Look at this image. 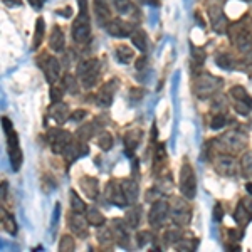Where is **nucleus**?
I'll list each match as a JSON object with an SVG mask.
<instances>
[{"mask_svg":"<svg viewBox=\"0 0 252 252\" xmlns=\"http://www.w3.org/2000/svg\"><path fill=\"white\" fill-rule=\"evenodd\" d=\"M192 58H193L195 63H197V66H202V64H204V61H205V52H204V49L192 46Z\"/></svg>","mask_w":252,"mask_h":252,"instance_id":"obj_42","label":"nucleus"},{"mask_svg":"<svg viewBox=\"0 0 252 252\" xmlns=\"http://www.w3.org/2000/svg\"><path fill=\"white\" fill-rule=\"evenodd\" d=\"M86 220L89 225H94V227H103L104 225V215L99 212L97 209H94V207H91V209L86 210Z\"/></svg>","mask_w":252,"mask_h":252,"instance_id":"obj_25","label":"nucleus"},{"mask_svg":"<svg viewBox=\"0 0 252 252\" xmlns=\"http://www.w3.org/2000/svg\"><path fill=\"white\" fill-rule=\"evenodd\" d=\"M79 185H81V190L84 192L88 198L94 200L99 193V185H97V180L93 177H81L79 178Z\"/></svg>","mask_w":252,"mask_h":252,"instance_id":"obj_18","label":"nucleus"},{"mask_svg":"<svg viewBox=\"0 0 252 252\" xmlns=\"http://www.w3.org/2000/svg\"><path fill=\"white\" fill-rule=\"evenodd\" d=\"M99 72H101V64L97 59H88L78 66V79L81 81L84 88L89 89L93 86H96L97 79H99Z\"/></svg>","mask_w":252,"mask_h":252,"instance_id":"obj_3","label":"nucleus"},{"mask_svg":"<svg viewBox=\"0 0 252 252\" xmlns=\"http://www.w3.org/2000/svg\"><path fill=\"white\" fill-rule=\"evenodd\" d=\"M63 94L64 91L61 88H51V101L52 103H59L63 99Z\"/></svg>","mask_w":252,"mask_h":252,"instance_id":"obj_46","label":"nucleus"},{"mask_svg":"<svg viewBox=\"0 0 252 252\" xmlns=\"http://www.w3.org/2000/svg\"><path fill=\"white\" fill-rule=\"evenodd\" d=\"M215 63H217L219 67L227 69V71L234 69V59H232V56H229V54H217V58H215Z\"/></svg>","mask_w":252,"mask_h":252,"instance_id":"obj_35","label":"nucleus"},{"mask_svg":"<svg viewBox=\"0 0 252 252\" xmlns=\"http://www.w3.org/2000/svg\"><path fill=\"white\" fill-rule=\"evenodd\" d=\"M246 146V136L239 131H230L223 136V143L219 145L220 150H225L229 153H237Z\"/></svg>","mask_w":252,"mask_h":252,"instance_id":"obj_9","label":"nucleus"},{"mask_svg":"<svg viewBox=\"0 0 252 252\" xmlns=\"http://www.w3.org/2000/svg\"><path fill=\"white\" fill-rule=\"evenodd\" d=\"M163 160H165V148H163V145H160L157 152V161H163Z\"/></svg>","mask_w":252,"mask_h":252,"instance_id":"obj_51","label":"nucleus"},{"mask_svg":"<svg viewBox=\"0 0 252 252\" xmlns=\"http://www.w3.org/2000/svg\"><path fill=\"white\" fill-rule=\"evenodd\" d=\"M74 249H76L74 237H71V235H63V237H61V242H59V251L61 252H72Z\"/></svg>","mask_w":252,"mask_h":252,"instance_id":"obj_37","label":"nucleus"},{"mask_svg":"<svg viewBox=\"0 0 252 252\" xmlns=\"http://www.w3.org/2000/svg\"><path fill=\"white\" fill-rule=\"evenodd\" d=\"M170 215H172V220L177 225H187L190 222L192 212H190V207L182 204V200H175L173 207L170 209Z\"/></svg>","mask_w":252,"mask_h":252,"instance_id":"obj_10","label":"nucleus"},{"mask_svg":"<svg viewBox=\"0 0 252 252\" xmlns=\"http://www.w3.org/2000/svg\"><path fill=\"white\" fill-rule=\"evenodd\" d=\"M72 32V40L78 44H84L89 39L91 34V22H89V14L88 10H79L78 17L74 19V24L71 27Z\"/></svg>","mask_w":252,"mask_h":252,"instance_id":"obj_4","label":"nucleus"},{"mask_svg":"<svg viewBox=\"0 0 252 252\" xmlns=\"http://www.w3.org/2000/svg\"><path fill=\"white\" fill-rule=\"evenodd\" d=\"M44 74H46V81L49 84H54L59 78V61L54 56H47L46 64H44Z\"/></svg>","mask_w":252,"mask_h":252,"instance_id":"obj_16","label":"nucleus"},{"mask_svg":"<svg viewBox=\"0 0 252 252\" xmlns=\"http://www.w3.org/2000/svg\"><path fill=\"white\" fill-rule=\"evenodd\" d=\"M180 192L189 200H192L197 193V178H195L193 168L189 163H184L180 168Z\"/></svg>","mask_w":252,"mask_h":252,"instance_id":"obj_5","label":"nucleus"},{"mask_svg":"<svg viewBox=\"0 0 252 252\" xmlns=\"http://www.w3.org/2000/svg\"><path fill=\"white\" fill-rule=\"evenodd\" d=\"M3 3H5L9 9H15V7L22 5V0H3Z\"/></svg>","mask_w":252,"mask_h":252,"instance_id":"obj_49","label":"nucleus"},{"mask_svg":"<svg viewBox=\"0 0 252 252\" xmlns=\"http://www.w3.org/2000/svg\"><path fill=\"white\" fill-rule=\"evenodd\" d=\"M49 115L52 116V120H54L56 123L63 125L69 120V108L64 103H61V101L59 103H52L51 109H49Z\"/></svg>","mask_w":252,"mask_h":252,"instance_id":"obj_21","label":"nucleus"},{"mask_svg":"<svg viewBox=\"0 0 252 252\" xmlns=\"http://www.w3.org/2000/svg\"><path fill=\"white\" fill-rule=\"evenodd\" d=\"M86 115H88V113L84 111V109H78V111H74V113H72V115H71V120H74V121H81V120H83V118L86 116Z\"/></svg>","mask_w":252,"mask_h":252,"instance_id":"obj_48","label":"nucleus"},{"mask_svg":"<svg viewBox=\"0 0 252 252\" xmlns=\"http://www.w3.org/2000/svg\"><path fill=\"white\" fill-rule=\"evenodd\" d=\"M104 197H106L108 202H111V204H115V205H126L128 204L126 198H125L123 189H121V184L116 180H111L106 185V189H104Z\"/></svg>","mask_w":252,"mask_h":252,"instance_id":"obj_13","label":"nucleus"},{"mask_svg":"<svg viewBox=\"0 0 252 252\" xmlns=\"http://www.w3.org/2000/svg\"><path fill=\"white\" fill-rule=\"evenodd\" d=\"M7 135V152H9V160L14 172H19L20 165H22V152H20L19 145V136L15 133V129H10Z\"/></svg>","mask_w":252,"mask_h":252,"instance_id":"obj_6","label":"nucleus"},{"mask_svg":"<svg viewBox=\"0 0 252 252\" xmlns=\"http://www.w3.org/2000/svg\"><path fill=\"white\" fill-rule=\"evenodd\" d=\"M97 241L101 244H111L115 241V234H111L108 229H103V230H99V234H97Z\"/></svg>","mask_w":252,"mask_h":252,"instance_id":"obj_44","label":"nucleus"},{"mask_svg":"<svg viewBox=\"0 0 252 252\" xmlns=\"http://www.w3.org/2000/svg\"><path fill=\"white\" fill-rule=\"evenodd\" d=\"M209 19H210V26H212V29L215 32H219V34H222V32L227 31V19L225 15H223L222 9H219V7H210L209 9Z\"/></svg>","mask_w":252,"mask_h":252,"instance_id":"obj_14","label":"nucleus"},{"mask_svg":"<svg viewBox=\"0 0 252 252\" xmlns=\"http://www.w3.org/2000/svg\"><path fill=\"white\" fill-rule=\"evenodd\" d=\"M69 200H71V209H72V212L83 214V212H86V210H88L86 202H84L83 198H81L79 195L74 192V190H72V192L69 193Z\"/></svg>","mask_w":252,"mask_h":252,"instance_id":"obj_28","label":"nucleus"},{"mask_svg":"<svg viewBox=\"0 0 252 252\" xmlns=\"http://www.w3.org/2000/svg\"><path fill=\"white\" fill-rule=\"evenodd\" d=\"M116 88H118L116 79H109L108 83H104L99 94H97V103L103 104V106H109L113 101V96H115V93H116Z\"/></svg>","mask_w":252,"mask_h":252,"instance_id":"obj_15","label":"nucleus"},{"mask_svg":"<svg viewBox=\"0 0 252 252\" xmlns=\"http://www.w3.org/2000/svg\"><path fill=\"white\" fill-rule=\"evenodd\" d=\"M214 166L219 173L223 175V177H232L237 172V165H235V160L230 155H219L214 158Z\"/></svg>","mask_w":252,"mask_h":252,"instance_id":"obj_11","label":"nucleus"},{"mask_svg":"<svg viewBox=\"0 0 252 252\" xmlns=\"http://www.w3.org/2000/svg\"><path fill=\"white\" fill-rule=\"evenodd\" d=\"M141 136H143L141 129H131V131L126 133V136H125V145H126V152H128L129 155H133V152L136 150L138 143L141 141Z\"/></svg>","mask_w":252,"mask_h":252,"instance_id":"obj_22","label":"nucleus"},{"mask_svg":"<svg viewBox=\"0 0 252 252\" xmlns=\"http://www.w3.org/2000/svg\"><path fill=\"white\" fill-rule=\"evenodd\" d=\"M97 146H99L101 150H104V152H108V150H111L113 146V136L109 135L108 131H103L97 138Z\"/></svg>","mask_w":252,"mask_h":252,"instance_id":"obj_39","label":"nucleus"},{"mask_svg":"<svg viewBox=\"0 0 252 252\" xmlns=\"http://www.w3.org/2000/svg\"><path fill=\"white\" fill-rule=\"evenodd\" d=\"M49 46L54 52H63L64 46H66V37H64V32L59 26H54L49 35Z\"/></svg>","mask_w":252,"mask_h":252,"instance_id":"obj_17","label":"nucleus"},{"mask_svg":"<svg viewBox=\"0 0 252 252\" xmlns=\"http://www.w3.org/2000/svg\"><path fill=\"white\" fill-rule=\"evenodd\" d=\"M106 31L113 37H128V35H131V32L135 29H133L131 22H126V20H121V19H111V22L106 26Z\"/></svg>","mask_w":252,"mask_h":252,"instance_id":"obj_12","label":"nucleus"},{"mask_svg":"<svg viewBox=\"0 0 252 252\" xmlns=\"http://www.w3.org/2000/svg\"><path fill=\"white\" fill-rule=\"evenodd\" d=\"M230 42L241 52H251L252 51V34L251 29L244 22H235L229 27Z\"/></svg>","mask_w":252,"mask_h":252,"instance_id":"obj_2","label":"nucleus"},{"mask_svg":"<svg viewBox=\"0 0 252 252\" xmlns=\"http://www.w3.org/2000/svg\"><path fill=\"white\" fill-rule=\"evenodd\" d=\"M146 66V58L145 56H141V58H138V61H136V69L138 71H141Z\"/></svg>","mask_w":252,"mask_h":252,"instance_id":"obj_52","label":"nucleus"},{"mask_svg":"<svg viewBox=\"0 0 252 252\" xmlns=\"http://www.w3.org/2000/svg\"><path fill=\"white\" fill-rule=\"evenodd\" d=\"M140 207H135V209H129L128 212H126V225L131 227V229H135L138 227V223H140Z\"/></svg>","mask_w":252,"mask_h":252,"instance_id":"obj_31","label":"nucleus"},{"mask_svg":"<svg viewBox=\"0 0 252 252\" xmlns=\"http://www.w3.org/2000/svg\"><path fill=\"white\" fill-rule=\"evenodd\" d=\"M234 219H235V222L239 223V225H247L251 220V212H249V209H246L244 207V202H239V205H237V209H235V212H234Z\"/></svg>","mask_w":252,"mask_h":252,"instance_id":"obj_26","label":"nucleus"},{"mask_svg":"<svg viewBox=\"0 0 252 252\" xmlns=\"http://www.w3.org/2000/svg\"><path fill=\"white\" fill-rule=\"evenodd\" d=\"M223 84V81L220 78L214 74H202L197 76L193 83V93L197 94L200 99H207V97H212L215 93L220 89Z\"/></svg>","mask_w":252,"mask_h":252,"instance_id":"obj_1","label":"nucleus"},{"mask_svg":"<svg viewBox=\"0 0 252 252\" xmlns=\"http://www.w3.org/2000/svg\"><path fill=\"white\" fill-rule=\"evenodd\" d=\"M129 37H131L133 46H135L136 49H140L141 52L146 51V47H148V42H146V34H145L143 31H133Z\"/></svg>","mask_w":252,"mask_h":252,"instance_id":"obj_29","label":"nucleus"},{"mask_svg":"<svg viewBox=\"0 0 252 252\" xmlns=\"http://www.w3.org/2000/svg\"><path fill=\"white\" fill-rule=\"evenodd\" d=\"M81 214H72L71 217H69V227H71V230L74 232L76 235H79V237H88V220H84V219L79 217Z\"/></svg>","mask_w":252,"mask_h":252,"instance_id":"obj_20","label":"nucleus"},{"mask_svg":"<svg viewBox=\"0 0 252 252\" xmlns=\"http://www.w3.org/2000/svg\"><path fill=\"white\" fill-rule=\"evenodd\" d=\"M5 187H7V182H2V198H5Z\"/></svg>","mask_w":252,"mask_h":252,"instance_id":"obj_54","label":"nucleus"},{"mask_svg":"<svg viewBox=\"0 0 252 252\" xmlns=\"http://www.w3.org/2000/svg\"><path fill=\"white\" fill-rule=\"evenodd\" d=\"M63 83H64V89H67V91L71 93V94H76V93L79 91L78 79H76L72 74H66V76H64Z\"/></svg>","mask_w":252,"mask_h":252,"instance_id":"obj_38","label":"nucleus"},{"mask_svg":"<svg viewBox=\"0 0 252 252\" xmlns=\"http://www.w3.org/2000/svg\"><path fill=\"white\" fill-rule=\"evenodd\" d=\"M150 241H152V232L150 230H141V232L136 234V244L140 247H145Z\"/></svg>","mask_w":252,"mask_h":252,"instance_id":"obj_41","label":"nucleus"},{"mask_svg":"<svg viewBox=\"0 0 252 252\" xmlns=\"http://www.w3.org/2000/svg\"><path fill=\"white\" fill-rule=\"evenodd\" d=\"M180 239H182V232L178 229H168L163 234V242L166 246H173V244H177Z\"/></svg>","mask_w":252,"mask_h":252,"instance_id":"obj_36","label":"nucleus"},{"mask_svg":"<svg viewBox=\"0 0 252 252\" xmlns=\"http://www.w3.org/2000/svg\"><path fill=\"white\" fill-rule=\"evenodd\" d=\"M94 128H96V123H89V125H83V126H81V128L78 129L79 141H88L89 138L94 135Z\"/></svg>","mask_w":252,"mask_h":252,"instance_id":"obj_33","label":"nucleus"},{"mask_svg":"<svg viewBox=\"0 0 252 252\" xmlns=\"http://www.w3.org/2000/svg\"><path fill=\"white\" fill-rule=\"evenodd\" d=\"M27 2H29L35 10H39V9H42V5L46 3V0H27Z\"/></svg>","mask_w":252,"mask_h":252,"instance_id":"obj_50","label":"nucleus"},{"mask_svg":"<svg viewBox=\"0 0 252 252\" xmlns=\"http://www.w3.org/2000/svg\"><path fill=\"white\" fill-rule=\"evenodd\" d=\"M47 140L51 143V148L54 153H63L66 150V146L72 141L71 133L64 131V129H49Z\"/></svg>","mask_w":252,"mask_h":252,"instance_id":"obj_7","label":"nucleus"},{"mask_svg":"<svg viewBox=\"0 0 252 252\" xmlns=\"http://www.w3.org/2000/svg\"><path fill=\"white\" fill-rule=\"evenodd\" d=\"M121 189H123L125 198L128 204H135L138 200V185L133 180H125L121 182Z\"/></svg>","mask_w":252,"mask_h":252,"instance_id":"obj_23","label":"nucleus"},{"mask_svg":"<svg viewBox=\"0 0 252 252\" xmlns=\"http://www.w3.org/2000/svg\"><path fill=\"white\" fill-rule=\"evenodd\" d=\"M177 247H178V251H185V252L193 251L195 249V241H192V239H182V241L177 242Z\"/></svg>","mask_w":252,"mask_h":252,"instance_id":"obj_45","label":"nucleus"},{"mask_svg":"<svg viewBox=\"0 0 252 252\" xmlns=\"http://www.w3.org/2000/svg\"><path fill=\"white\" fill-rule=\"evenodd\" d=\"M94 12H96V17L99 20V26L103 24L104 27L111 22V9H109L106 0H94Z\"/></svg>","mask_w":252,"mask_h":252,"instance_id":"obj_19","label":"nucleus"},{"mask_svg":"<svg viewBox=\"0 0 252 252\" xmlns=\"http://www.w3.org/2000/svg\"><path fill=\"white\" fill-rule=\"evenodd\" d=\"M168 212H170V205L166 204L165 200L153 202L152 210H150V214H148V222L152 223L153 227H161L165 219L168 217Z\"/></svg>","mask_w":252,"mask_h":252,"instance_id":"obj_8","label":"nucleus"},{"mask_svg":"<svg viewBox=\"0 0 252 252\" xmlns=\"http://www.w3.org/2000/svg\"><path fill=\"white\" fill-rule=\"evenodd\" d=\"M227 123V116L222 115V113H219V115H215L212 118V121H210V128L212 129H222L223 126Z\"/></svg>","mask_w":252,"mask_h":252,"instance_id":"obj_40","label":"nucleus"},{"mask_svg":"<svg viewBox=\"0 0 252 252\" xmlns=\"http://www.w3.org/2000/svg\"><path fill=\"white\" fill-rule=\"evenodd\" d=\"M242 170H244V175H246V177H252V155H251V153L244 155V158H242Z\"/></svg>","mask_w":252,"mask_h":252,"instance_id":"obj_43","label":"nucleus"},{"mask_svg":"<svg viewBox=\"0 0 252 252\" xmlns=\"http://www.w3.org/2000/svg\"><path fill=\"white\" fill-rule=\"evenodd\" d=\"M2 223H3V229L7 230V234H12V235L17 234V223H15L12 215L9 214L5 215V212H2Z\"/></svg>","mask_w":252,"mask_h":252,"instance_id":"obj_34","label":"nucleus"},{"mask_svg":"<svg viewBox=\"0 0 252 252\" xmlns=\"http://www.w3.org/2000/svg\"><path fill=\"white\" fill-rule=\"evenodd\" d=\"M223 215H225V212H223V207L220 204H217L214 207V219L215 220H222Z\"/></svg>","mask_w":252,"mask_h":252,"instance_id":"obj_47","label":"nucleus"},{"mask_svg":"<svg viewBox=\"0 0 252 252\" xmlns=\"http://www.w3.org/2000/svg\"><path fill=\"white\" fill-rule=\"evenodd\" d=\"M113 5L118 10V14L121 15H131L136 14L135 5L131 3V0H113Z\"/></svg>","mask_w":252,"mask_h":252,"instance_id":"obj_27","label":"nucleus"},{"mask_svg":"<svg viewBox=\"0 0 252 252\" xmlns=\"http://www.w3.org/2000/svg\"><path fill=\"white\" fill-rule=\"evenodd\" d=\"M246 190H247V192H249V193L252 195V182H249V184L246 185Z\"/></svg>","mask_w":252,"mask_h":252,"instance_id":"obj_55","label":"nucleus"},{"mask_svg":"<svg viewBox=\"0 0 252 252\" xmlns=\"http://www.w3.org/2000/svg\"><path fill=\"white\" fill-rule=\"evenodd\" d=\"M230 96L234 97V101H241V103L247 104V106L252 109V97L249 96V93H247L242 86L230 88Z\"/></svg>","mask_w":252,"mask_h":252,"instance_id":"obj_24","label":"nucleus"},{"mask_svg":"<svg viewBox=\"0 0 252 252\" xmlns=\"http://www.w3.org/2000/svg\"><path fill=\"white\" fill-rule=\"evenodd\" d=\"M44 39V19L39 17L35 20V32H34V42H32V46L34 49H37L40 46V42H42Z\"/></svg>","mask_w":252,"mask_h":252,"instance_id":"obj_32","label":"nucleus"},{"mask_svg":"<svg viewBox=\"0 0 252 252\" xmlns=\"http://www.w3.org/2000/svg\"><path fill=\"white\" fill-rule=\"evenodd\" d=\"M133 58H135V52H133L131 47H128V46L116 47V59L120 61L121 64H128Z\"/></svg>","mask_w":252,"mask_h":252,"instance_id":"obj_30","label":"nucleus"},{"mask_svg":"<svg viewBox=\"0 0 252 252\" xmlns=\"http://www.w3.org/2000/svg\"><path fill=\"white\" fill-rule=\"evenodd\" d=\"M157 135H158V131H157V125H153V126H152V138H153V140H155V138H157Z\"/></svg>","mask_w":252,"mask_h":252,"instance_id":"obj_53","label":"nucleus"}]
</instances>
